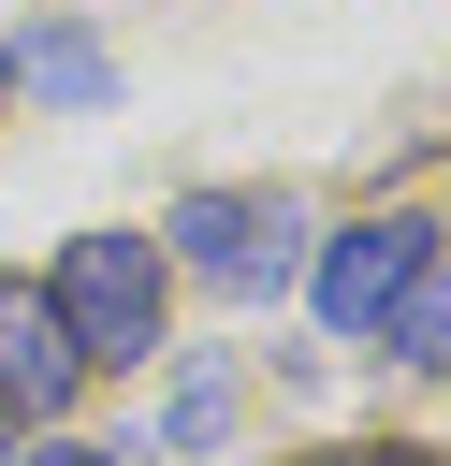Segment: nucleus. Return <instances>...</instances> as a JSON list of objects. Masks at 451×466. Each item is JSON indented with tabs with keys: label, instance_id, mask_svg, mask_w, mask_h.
<instances>
[{
	"label": "nucleus",
	"instance_id": "nucleus-1",
	"mask_svg": "<svg viewBox=\"0 0 451 466\" xmlns=\"http://www.w3.org/2000/svg\"><path fill=\"white\" fill-rule=\"evenodd\" d=\"M44 291H58V320H73L87 364H145L160 350V248L145 233H73Z\"/></svg>",
	"mask_w": 451,
	"mask_h": 466
},
{
	"label": "nucleus",
	"instance_id": "nucleus-2",
	"mask_svg": "<svg viewBox=\"0 0 451 466\" xmlns=\"http://www.w3.org/2000/svg\"><path fill=\"white\" fill-rule=\"evenodd\" d=\"M175 262L262 306V291H276V277L306 262V218H291L276 189H189V204H175Z\"/></svg>",
	"mask_w": 451,
	"mask_h": 466
},
{
	"label": "nucleus",
	"instance_id": "nucleus-3",
	"mask_svg": "<svg viewBox=\"0 0 451 466\" xmlns=\"http://www.w3.org/2000/svg\"><path fill=\"white\" fill-rule=\"evenodd\" d=\"M436 277V233L422 218H349L335 248H320V320L335 335H393V306Z\"/></svg>",
	"mask_w": 451,
	"mask_h": 466
},
{
	"label": "nucleus",
	"instance_id": "nucleus-4",
	"mask_svg": "<svg viewBox=\"0 0 451 466\" xmlns=\"http://www.w3.org/2000/svg\"><path fill=\"white\" fill-rule=\"evenodd\" d=\"M73 379H87V350H73V320H58V291L44 277H0V408H73Z\"/></svg>",
	"mask_w": 451,
	"mask_h": 466
},
{
	"label": "nucleus",
	"instance_id": "nucleus-5",
	"mask_svg": "<svg viewBox=\"0 0 451 466\" xmlns=\"http://www.w3.org/2000/svg\"><path fill=\"white\" fill-rule=\"evenodd\" d=\"M15 73H29L44 102H102V87H116V58H102L87 29H29V58H15Z\"/></svg>",
	"mask_w": 451,
	"mask_h": 466
},
{
	"label": "nucleus",
	"instance_id": "nucleus-6",
	"mask_svg": "<svg viewBox=\"0 0 451 466\" xmlns=\"http://www.w3.org/2000/svg\"><path fill=\"white\" fill-rule=\"evenodd\" d=\"M218 422H233V364H189V379L160 393V437H175V451H204Z\"/></svg>",
	"mask_w": 451,
	"mask_h": 466
},
{
	"label": "nucleus",
	"instance_id": "nucleus-7",
	"mask_svg": "<svg viewBox=\"0 0 451 466\" xmlns=\"http://www.w3.org/2000/svg\"><path fill=\"white\" fill-rule=\"evenodd\" d=\"M320 466H436V451H320Z\"/></svg>",
	"mask_w": 451,
	"mask_h": 466
},
{
	"label": "nucleus",
	"instance_id": "nucleus-8",
	"mask_svg": "<svg viewBox=\"0 0 451 466\" xmlns=\"http://www.w3.org/2000/svg\"><path fill=\"white\" fill-rule=\"evenodd\" d=\"M29 466H116V451H58V437H44V451H29Z\"/></svg>",
	"mask_w": 451,
	"mask_h": 466
}]
</instances>
